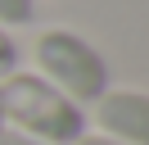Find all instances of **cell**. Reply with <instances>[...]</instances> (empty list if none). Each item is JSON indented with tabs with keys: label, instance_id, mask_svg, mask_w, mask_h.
Returning a JSON list of instances; mask_svg holds the SVG:
<instances>
[{
	"label": "cell",
	"instance_id": "cell-6",
	"mask_svg": "<svg viewBox=\"0 0 149 145\" xmlns=\"http://www.w3.org/2000/svg\"><path fill=\"white\" fill-rule=\"evenodd\" d=\"M0 145H45V141H36V136H23V132H14V127H9V132L0 136Z\"/></svg>",
	"mask_w": 149,
	"mask_h": 145
},
{
	"label": "cell",
	"instance_id": "cell-8",
	"mask_svg": "<svg viewBox=\"0 0 149 145\" xmlns=\"http://www.w3.org/2000/svg\"><path fill=\"white\" fill-rule=\"evenodd\" d=\"M9 132V118H5V95H0V136Z\"/></svg>",
	"mask_w": 149,
	"mask_h": 145
},
{
	"label": "cell",
	"instance_id": "cell-1",
	"mask_svg": "<svg viewBox=\"0 0 149 145\" xmlns=\"http://www.w3.org/2000/svg\"><path fill=\"white\" fill-rule=\"evenodd\" d=\"M0 95H5V118H9L14 132L36 136L45 145H77L91 127L86 109L77 100H68L59 86H50L41 72H9L0 82Z\"/></svg>",
	"mask_w": 149,
	"mask_h": 145
},
{
	"label": "cell",
	"instance_id": "cell-5",
	"mask_svg": "<svg viewBox=\"0 0 149 145\" xmlns=\"http://www.w3.org/2000/svg\"><path fill=\"white\" fill-rule=\"evenodd\" d=\"M9 72H18V41H14L9 27H0V82Z\"/></svg>",
	"mask_w": 149,
	"mask_h": 145
},
{
	"label": "cell",
	"instance_id": "cell-7",
	"mask_svg": "<svg viewBox=\"0 0 149 145\" xmlns=\"http://www.w3.org/2000/svg\"><path fill=\"white\" fill-rule=\"evenodd\" d=\"M77 145H127V141H113V136H81Z\"/></svg>",
	"mask_w": 149,
	"mask_h": 145
},
{
	"label": "cell",
	"instance_id": "cell-2",
	"mask_svg": "<svg viewBox=\"0 0 149 145\" xmlns=\"http://www.w3.org/2000/svg\"><path fill=\"white\" fill-rule=\"evenodd\" d=\"M36 72L50 86H59L68 100H77L81 109L95 104L113 86V68L104 59V50L95 41H86L81 32H72V27L41 32V41H36Z\"/></svg>",
	"mask_w": 149,
	"mask_h": 145
},
{
	"label": "cell",
	"instance_id": "cell-4",
	"mask_svg": "<svg viewBox=\"0 0 149 145\" xmlns=\"http://www.w3.org/2000/svg\"><path fill=\"white\" fill-rule=\"evenodd\" d=\"M36 23V0H0V27H27Z\"/></svg>",
	"mask_w": 149,
	"mask_h": 145
},
{
	"label": "cell",
	"instance_id": "cell-3",
	"mask_svg": "<svg viewBox=\"0 0 149 145\" xmlns=\"http://www.w3.org/2000/svg\"><path fill=\"white\" fill-rule=\"evenodd\" d=\"M95 127H100V136L145 145L149 141V95L136 86H109L95 100Z\"/></svg>",
	"mask_w": 149,
	"mask_h": 145
}]
</instances>
